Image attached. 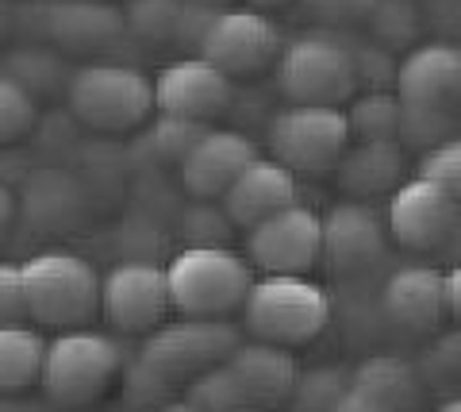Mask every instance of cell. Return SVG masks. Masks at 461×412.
I'll return each mask as SVG.
<instances>
[{
    "mask_svg": "<svg viewBox=\"0 0 461 412\" xmlns=\"http://www.w3.org/2000/svg\"><path fill=\"white\" fill-rule=\"evenodd\" d=\"M223 212L235 227H258L262 220L277 216V212L300 205V181L288 166L277 159H258L242 169V178L223 193Z\"/></svg>",
    "mask_w": 461,
    "mask_h": 412,
    "instance_id": "ac0fdd59",
    "label": "cell"
},
{
    "mask_svg": "<svg viewBox=\"0 0 461 412\" xmlns=\"http://www.w3.org/2000/svg\"><path fill=\"white\" fill-rule=\"evenodd\" d=\"M420 178L442 186L461 205V139H446L435 151H427L420 162Z\"/></svg>",
    "mask_w": 461,
    "mask_h": 412,
    "instance_id": "1f68e13d",
    "label": "cell"
},
{
    "mask_svg": "<svg viewBox=\"0 0 461 412\" xmlns=\"http://www.w3.org/2000/svg\"><path fill=\"white\" fill-rule=\"evenodd\" d=\"M66 108L77 124L93 127V132H135L154 112V81L139 66L89 62L69 78Z\"/></svg>",
    "mask_w": 461,
    "mask_h": 412,
    "instance_id": "6da1fadb",
    "label": "cell"
},
{
    "mask_svg": "<svg viewBox=\"0 0 461 412\" xmlns=\"http://www.w3.org/2000/svg\"><path fill=\"white\" fill-rule=\"evenodd\" d=\"M346 389H350V386H342L335 371H315V374L300 378L293 401L304 408V412H330V408L339 405V397H342Z\"/></svg>",
    "mask_w": 461,
    "mask_h": 412,
    "instance_id": "836d02e7",
    "label": "cell"
},
{
    "mask_svg": "<svg viewBox=\"0 0 461 412\" xmlns=\"http://www.w3.org/2000/svg\"><path fill=\"white\" fill-rule=\"evenodd\" d=\"M147 412H200L193 401H158L154 408H147Z\"/></svg>",
    "mask_w": 461,
    "mask_h": 412,
    "instance_id": "ab89813d",
    "label": "cell"
},
{
    "mask_svg": "<svg viewBox=\"0 0 461 412\" xmlns=\"http://www.w3.org/2000/svg\"><path fill=\"white\" fill-rule=\"evenodd\" d=\"M277 89L288 105L342 108L357 96L354 47L330 32H304L281 47Z\"/></svg>",
    "mask_w": 461,
    "mask_h": 412,
    "instance_id": "3957f363",
    "label": "cell"
},
{
    "mask_svg": "<svg viewBox=\"0 0 461 412\" xmlns=\"http://www.w3.org/2000/svg\"><path fill=\"white\" fill-rule=\"evenodd\" d=\"M446 297H450V316L461 320V262L446 274Z\"/></svg>",
    "mask_w": 461,
    "mask_h": 412,
    "instance_id": "f35d334b",
    "label": "cell"
},
{
    "mask_svg": "<svg viewBox=\"0 0 461 412\" xmlns=\"http://www.w3.org/2000/svg\"><path fill=\"white\" fill-rule=\"evenodd\" d=\"M8 23V16H5V0H0V27H5Z\"/></svg>",
    "mask_w": 461,
    "mask_h": 412,
    "instance_id": "ee69618b",
    "label": "cell"
},
{
    "mask_svg": "<svg viewBox=\"0 0 461 412\" xmlns=\"http://www.w3.org/2000/svg\"><path fill=\"white\" fill-rule=\"evenodd\" d=\"M173 308L169 274L154 262H120L100 281V312L115 332L142 335L158 332Z\"/></svg>",
    "mask_w": 461,
    "mask_h": 412,
    "instance_id": "30bf717a",
    "label": "cell"
},
{
    "mask_svg": "<svg viewBox=\"0 0 461 412\" xmlns=\"http://www.w3.org/2000/svg\"><path fill=\"white\" fill-rule=\"evenodd\" d=\"M230 374H235L242 397L250 408H277L296 397V386L304 371L296 366L293 351L288 347H273V343H242L235 354L227 359Z\"/></svg>",
    "mask_w": 461,
    "mask_h": 412,
    "instance_id": "ffe728a7",
    "label": "cell"
},
{
    "mask_svg": "<svg viewBox=\"0 0 461 412\" xmlns=\"http://www.w3.org/2000/svg\"><path fill=\"white\" fill-rule=\"evenodd\" d=\"M185 239H189V247H227V235L235 232L230 227V216L220 208H212V201H196L189 212H185Z\"/></svg>",
    "mask_w": 461,
    "mask_h": 412,
    "instance_id": "f546056e",
    "label": "cell"
},
{
    "mask_svg": "<svg viewBox=\"0 0 461 412\" xmlns=\"http://www.w3.org/2000/svg\"><path fill=\"white\" fill-rule=\"evenodd\" d=\"M181 8H185V0H131L123 8L127 35L147 39V42H173Z\"/></svg>",
    "mask_w": 461,
    "mask_h": 412,
    "instance_id": "484cf974",
    "label": "cell"
},
{
    "mask_svg": "<svg viewBox=\"0 0 461 412\" xmlns=\"http://www.w3.org/2000/svg\"><path fill=\"white\" fill-rule=\"evenodd\" d=\"M35 120H39V101L20 81L0 74V147L23 139L35 127Z\"/></svg>",
    "mask_w": 461,
    "mask_h": 412,
    "instance_id": "83f0119b",
    "label": "cell"
},
{
    "mask_svg": "<svg viewBox=\"0 0 461 412\" xmlns=\"http://www.w3.org/2000/svg\"><path fill=\"white\" fill-rule=\"evenodd\" d=\"M300 5L323 23H357L373 16L377 0H300Z\"/></svg>",
    "mask_w": 461,
    "mask_h": 412,
    "instance_id": "d590c367",
    "label": "cell"
},
{
    "mask_svg": "<svg viewBox=\"0 0 461 412\" xmlns=\"http://www.w3.org/2000/svg\"><path fill=\"white\" fill-rule=\"evenodd\" d=\"M185 401H193L200 412H235V408H250L227 362L212 366V371H204V374H196V378L189 381V397H185Z\"/></svg>",
    "mask_w": 461,
    "mask_h": 412,
    "instance_id": "4316f807",
    "label": "cell"
},
{
    "mask_svg": "<svg viewBox=\"0 0 461 412\" xmlns=\"http://www.w3.org/2000/svg\"><path fill=\"white\" fill-rule=\"evenodd\" d=\"M223 8H208V5H185L181 8V20H177V35H173V47L185 50V59H200V47L212 32L215 16Z\"/></svg>",
    "mask_w": 461,
    "mask_h": 412,
    "instance_id": "e575fe53",
    "label": "cell"
},
{
    "mask_svg": "<svg viewBox=\"0 0 461 412\" xmlns=\"http://www.w3.org/2000/svg\"><path fill=\"white\" fill-rule=\"evenodd\" d=\"M388 224L362 201L335 205L323 220V259L339 274H362L384 259Z\"/></svg>",
    "mask_w": 461,
    "mask_h": 412,
    "instance_id": "e0dca14e",
    "label": "cell"
},
{
    "mask_svg": "<svg viewBox=\"0 0 461 412\" xmlns=\"http://www.w3.org/2000/svg\"><path fill=\"white\" fill-rule=\"evenodd\" d=\"M47 339L32 324L27 328H0V393H20L42 378Z\"/></svg>",
    "mask_w": 461,
    "mask_h": 412,
    "instance_id": "7402d4cb",
    "label": "cell"
},
{
    "mask_svg": "<svg viewBox=\"0 0 461 412\" xmlns=\"http://www.w3.org/2000/svg\"><path fill=\"white\" fill-rule=\"evenodd\" d=\"M12 220H16V197L0 181V243H5V235L12 232Z\"/></svg>",
    "mask_w": 461,
    "mask_h": 412,
    "instance_id": "74e56055",
    "label": "cell"
},
{
    "mask_svg": "<svg viewBox=\"0 0 461 412\" xmlns=\"http://www.w3.org/2000/svg\"><path fill=\"white\" fill-rule=\"evenodd\" d=\"M384 316L403 332H435L450 316L446 274L430 266H400L388 274L381 293Z\"/></svg>",
    "mask_w": 461,
    "mask_h": 412,
    "instance_id": "d6986e66",
    "label": "cell"
},
{
    "mask_svg": "<svg viewBox=\"0 0 461 412\" xmlns=\"http://www.w3.org/2000/svg\"><path fill=\"white\" fill-rule=\"evenodd\" d=\"M350 120V135L354 139H396L400 135V120H403V101L396 93L384 89H369L362 96H354L346 108Z\"/></svg>",
    "mask_w": 461,
    "mask_h": 412,
    "instance_id": "d4e9b609",
    "label": "cell"
},
{
    "mask_svg": "<svg viewBox=\"0 0 461 412\" xmlns=\"http://www.w3.org/2000/svg\"><path fill=\"white\" fill-rule=\"evenodd\" d=\"M254 8H277V5H288V0H250Z\"/></svg>",
    "mask_w": 461,
    "mask_h": 412,
    "instance_id": "7bdbcfd3",
    "label": "cell"
},
{
    "mask_svg": "<svg viewBox=\"0 0 461 412\" xmlns=\"http://www.w3.org/2000/svg\"><path fill=\"white\" fill-rule=\"evenodd\" d=\"M169 297L181 316L223 320L235 308L247 305L254 289L250 262L230 247H185L166 266Z\"/></svg>",
    "mask_w": 461,
    "mask_h": 412,
    "instance_id": "7a4b0ae2",
    "label": "cell"
},
{
    "mask_svg": "<svg viewBox=\"0 0 461 412\" xmlns=\"http://www.w3.org/2000/svg\"><path fill=\"white\" fill-rule=\"evenodd\" d=\"M435 412H461V397H454V401H442Z\"/></svg>",
    "mask_w": 461,
    "mask_h": 412,
    "instance_id": "b9f144b4",
    "label": "cell"
},
{
    "mask_svg": "<svg viewBox=\"0 0 461 412\" xmlns=\"http://www.w3.org/2000/svg\"><path fill=\"white\" fill-rule=\"evenodd\" d=\"M239 347L242 343H239L235 324L181 316V320H169L158 332H150V339L139 351V362L173 386V381H193L196 374L227 362Z\"/></svg>",
    "mask_w": 461,
    "mask_h": 412,
    "instance_id": "ba28073f",
    "label": "cell"
},
{
    "mask_svg": "<svg viewBox=\"0 0 461 412\" xmlns=\"http://www.w3.org/2000/svg\"><path fill=\"white\" fill-rule=\"evenodd\" d=\"M330 412H396V408H388L381 397H373V393H366L362 386H354V381H350V389L339 397V405Z\"/></svg>",
    "mask_w": 461,
    "mask_h": 412,
    "instance_id": "8d00e7d4",
    "label": "cell"
},
{
    "mask_svg": "<svg viewBox=\"0 0 461 412\" xmlns=\"http://www.w3.org/2000/svg\"><path fill=\"white\" fill-rule=\"evenodd\" d=\"M373 32H377L381 47H403V42H411L415 27H420V16H415V5L411 0H377V8H373Z\"/></svg>",
    "mask_w": 461,
    "mask_h": 412,
    "instance_id": "4dcf8cb0",
    "label": "cell"
},
{
    "mask_svg": "<svg viewBox=\"0 0 461 412\" xmlns=\"http://www.w3.org/2000/svg\"><path fill=\"white\" fill-rule=\"evenodd\" d=\"M354 386H362L366 393L381 397V401L388 408H396V412H411V408H420V401H423V389H420L415 371L403 359H388V354H377V359L357 366Z\"/></svg>",
    "mask_w": 461,
    "mask_h": 412,
    "instance_id": "603a6c76",
    "label": "cell"
},
{
    "mask_svg": "<svg viewBox=\"0 0 461 412\" xmlns=\"http://www.w3.org/2000/svg\"><path fill=\"white\" fill-rule=\"evenodd\" d=\"M120 343L100 332L69 328L62 335H54L47 343V362H42L39 386L47 389L54 405H93L108 393V386L120 374Z\"/></svg>",
    "mask_w": 461,
    "mask_h": 412,
    "instance_id": "8992f818",
    "label": "cell"
},
{
    "mask_svg": "<svg viewBox=\"0 0 461 412\" xmlns=\"http://www.w3.org/2000/svg\"><path fill=\"white\" fill-rule=\"evenodd\" d=\"M235 412H266V408H235Z\"/></svg>",
    "mask_w": 461,
    "mask_h": 412,
    "instance_id": "f6af8a7d",
    "label": "cell"
},
{
    "mask_svg": "<svg viewBox=\"0 0 461 412\" xmlns=\"http://www.w3.org/2000/svg\"><path fill=\"white\" fill-rule=\"evenodd\" d=\"M258 143L235 127H212L181 162V186L196 201H223V193L242 178V169L258 162Z\"/></svg>",
    "mask_w": 461,
    "mask_h": 412,
    "instance_id": "2e32d148",
    "label": "cell"
},
{
    "mask_svg": "<svg viewBox=\"0 0 461 412\" xmlns=\"http://www.w3.org/2000/svg\"><path fill=\"white\" fill-rule=\"evenodd\" d=\"M330 324V297L308 278H262L242 305V332L258 343L304 347Z\"/></svg>",
    "mask_w": 461,
    "mask_h": 412,
    "instance_id": "277c9868",
    "label": "cell"
},
{
    "mask_svg": "<svg viewBox=\"0 0 461 412\" xmlns=\"http://www.w3.org/2000/svg\"><path fill=\"white\" fill-rule=\"evenodd\" d=\"M230 101H235L230 78L220 74L204 59H177L158 69V78H154V108L162 116L208 124L215 116H223Z\"/></svg>",
    "mask_w": 461,
    "mask_h": 412,
    "instance_id": "9a60e30c",
    "label": "cell"
},
{
    "mask_svg": "<svg viewBox=\"0 0 461 412\" xmlns=\"http://www.w3.org/2000/svg\"><path fill=\"white\" fill-rule=\"evenodd\" d=\"M247 259L266 278H304L323 259V220L293 205L247 232Z\"/></svg>",
    "mask_w": 461,
    "mask_h": 412,
    "instance_id": "9c48e42d",
    "label": "cell"
},
{
    "mask_svg": "<svg viewBox=\"0 0 461 412\" xmlns=\"http://www.w3.org/2000/svg\"><path fill=\"white\" fill-rule=\"evenodd\" d=\"M281 32L262 8H223L200 47V59L227 78H250L281 59Z\"/></svg>",
    "mask_w": 461,
    "mask_h": 412,
    "instance_id": "8fae6325",
    "label": "cell"
},
{
    "mask_svg": "<svg viewBox=\"0 0 461 412\" xmlns=\"http://www.w3.org/2000/svg\"><path fill=\"white\" fill-rule=\"evenodd\" d=\"M39 35L58 54L93 59L127 35V20L123 8L108 0H50V5H39Z\"/></svg>",
    "mask_w": 461,
    "mask_h": 412,
    "instance_id": "4fadbf2b",
    "label": "cell"
},
{
    "mask_svg": "<svg viewBox=\"0 0 461 412\" xmlns=\"http://www.w3.org/2000/svg\"><path fill=\"white\" fill-rule=\"evenodd\" d=\"M396 96L408 108H423L435 116L461 112V47L454 42L411 47L396 69Z\"/></svg>",
    "mask_w": 461,
    "mask_h": 412,
    "instance_id": "5bb4252c",
    "label": "cell"
},
{
    "mask_svg": "<svg viewBox=\"0 0 461 412\" xmlns=\"http://www.w3.org/2000/svg\"><path fill=\"white\" fill-rule=\"evenodd\" d=\"M100 281L89 259L74 251H39L23 262L32 320L42 328H81L100 308Z\"/></svg>",
    "mask_w": 461,
    "mask_h": 412,
    "instance_id": "5b68a950",
    "label": "cell"
},
{
    "mask_svg": "<svg viewBox=\"0 0 461 412\" xmlns=\"http://www.w3.org/2000/svg\"><path fill=\"white\" fill-rule=\"evenodd\" d=\"M212 132L208 124H196V120H181V116H158L154 127L147 132L150 147L158 151V159H173V162H185L189 151L200 143Z\"/></svg>",
    "mask_w": 461,
    "mask_h": 412,
    "instance_id": "f1b7e54d",
    "label": "cell"
},
{
    "mask_svg": "<svg viewBox=\"0 0 461 412\" xmlns=\"http://www.w3.org/2000/svg\"><path fill=\"white\" fill-rule=\"evenodd\" d=\"M461 224V205L435 181L415 174L388 197V235L408 251L446 247Z\"/></svg>",
    "mask_w": 461,
    "mask_h": 412,
    "instance_id": "7c38bea8",
    "label": "cell"
},
{
    "mask_svg": "<svg viewBox=\"0 0 461 412\" xmlns=\"http://www.w3.org/2000/svg\"><path fill=\"white\" fill-rule=\"evenodd\" d=\"M0 74H8L12 81H20L32 96L54 93V89L66 93L69 78H74V74H66L62 54L50 50V42H42V47H20V50H12L8 59H5V69H0Z\"/></svg>",
    "mask_w": 461,
    "mask_h": 412,
    "instance_id": "cb8c5ba5",
    "label": "cell"
},
{
    "mask_svg": "<svg viewBox=\"0 0 461 412\" xmlns=\"http://www.w3.org/2000/svg\"><path fill=\"white\" fill-rule=\"evenodd\" d=\"M346 108L327 105H285L269 120V151L293 174H327L350 151Z\"/></svg>",
    "mask_w": 461,
    "mask_h": 412,
    "instance_id": "52a82bcc",
    "label": "cell"
},
{
    "mask_svg": "<svg viewBox=\"0 0 461 412\" xmlns=\"http://www.w3.org/2000/svg\"><path fill=\"white\" fill-rule=\"evenodd\" d=\"M342 193L350 197H381L403 186V147L400 139H357L335 166Z\"/></svg>",
    "mask_w": 461,
    "mask_h": 412,
    "instance_id": "44dd1931",
    "label": "cell"
},
{
    "mask_svg": "<svg viewBox=\"0 0 461 412\" xmlns=\"http://www.w3.org/2000/svg\"><path fill=\"white\" fill-rule=\"evenodd\" d=\"M185 5H208V8H230V0H185Z\"/></svg>",
    "mask_w": 461,
    "mask_h": 412,
    "instance_id": "60d3db41",
    "label": "cell"
},
{
    "mask_svg": "<svg viewBox=\"0 0 461 412\" xmlns=\"http://www.w3.org/2000/svg\"><path fill=\"white\" fill-rule=\"evenodd\" d=\"M32 324V301L23 286V266L0 262V328H27Z\"/></svg>",
    "mask_w": 461,
    "mask_h": 412,
    "instance_id": "d6a6232c",
    "label": "cell"
}]
</instances>
